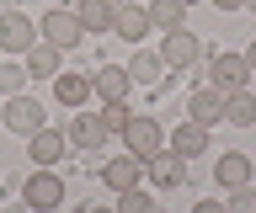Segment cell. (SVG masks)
I'll return each mask as SVG.
<instances>
[{
    "label": "cell",
    "mask_w": 256,
    "mask_h": 213,
    "mask_svg": "<svg viewBox=\"0 0 256 213\" xmlns=\"http://www.w3.org/2000/svg\"><path fill=\"white\" fill-rule=\"evenodd\" d=\"M22 197H27V208H32V213H54V208L64 203V181L54 176L48 165H38V171L27 176V187H22Z\"/></svg>",
    "instance_id": "1"
},
{
    "label": "cell",
    "mask_w": 256,
    "mask_h": 213,
    "mask_svg": "<svg viewBox=\"0 0 256 213\" xmlns=\"http://www.w3.org/2000/svg\"><path fill=\"white\" fill-rule=\"evenodd\" d=\"M144 181H150V187H160V192H176V187L187 181V160H182L176 149H160V155H150V160H144Z\"/></svg>",
    "instance_id": "2"
},
{
    "label": "cell",
    "mask_w": 256,
    "mask_h": 213,
    "mask_svg": "<svg viewBox=\"0 0 256 213\" xmlns=\"http://www.w3.org/2000/svg\"><path fill=\"white\" fill-rule=\"evenodd\" d=\"M123 144H128V155L150 160V155H160V149H166V128H160L155 117H128V128H123Z\"/></svg>",
    "instance_id": "3"
},
{
    "label": "cell",
    "mask_w": 256,
    "mask_h": 213,
    "mask_svg": "<svg viewBox=\"0 0 256 213\" xmlns=\"http://www.w3.org/2000/svg\"><path fill=\"white\" fill-rule=\"evenodd\" d=\"M32 43H38V21L22 11H6L0 16V53H27Z\"/></svg>",
    "instance_id": "4"
},
{
    "label": "cell",
    "mask_w": 256,
    "mask_h": 213,
    "mask_svg": "<svg viewBox=\"0 0 256 213\" xmlns=\"http://www.w3.org/2000/svg\"><path fill=\"white\" fill-rule=\"evenodd\" d=\"M43 43H54V48H80V43H86L80 16L75 11H48L43 16Z\"/></svg>",
    "instance_id": "5"
},
{
    "label": "cell",
    "mask_w": 256,
    "mask_h": 213,
    "mask_svg": "<svg viewBox=\"0 0 256 213\" xmlns=\"http://www.w3.org/2000/svg\"><path fill=\"white\" fill-rule=\"evenodd\" d=\"M208 80L219 85V91H246V80H251V64H246V53H214V64H208Z\"/></svg>",
    "instance_id": "6"
},
{
    "label": "cell",
    "mask_w": 256,
    "mask_h": 213,
    "mask_svg": "<svg viewBox=\"0 0 256 213\" xmlns=\"http://www.w3.org/2000/svg\"><path fill=\"white\" fill-rule=\"evenodd\" d=\"M102 181H107L112 192H134V187H144V160L123 149L118 160H107V165H102Z\"/></svg>",
    "instance_id": "7"
},
{
    "label": "cell",
    "mask_w": 256,
    "mask_h": 213,
    "mask_svg": "<svg viewBox=\"0 0 256 213\" xmlns=\"http://www.w3.org/2000/svg\"><path fill=\"white\" fill-rule=\"evenodd\" d=\"M112 32L123 37V43H144L150 11H144V5H128V0H112Z\"/></svg>",
    "instance_id": "8"
},
{
    "label": "cell",
    "mask_w": 256,
    "mask_h": 213,
    "mask_svg": "<svg viewBox=\"0 0 256 213\" xmlns=\"http://www.w3.org/2000/svg\"><path fill=\"white\" fill-rule=\"evenodd\" d=\"M203 53V43L187 32V27H176V32H166V43H160V64L166 69H182V64H192Z\"/></svg>",
    "instance_id": "9"
},
{
    "label": "cell",
    "mask_w": 256,
    "mask_h": 213,
    "mask_svg": "<svg viewBox=\"0 0 256 213\" xmlns=\"http://www.w3.org/2000/svg\"><path fill=\"white\" fill-rule=\"evenodd\" d=\"M6 128L22 133V139H32V133L43 128V107L27 101V96H11V101H6Z\"/></svg>",
    "instance_id": "10"
},
{
    "label": "cell",
    "mask_w": 256,
    "mask_h": 213,
    "mask_svg": "<svg viewBox=\"0 0 256 213\" xmlns=\"http://www.w3.org/2000/svg\"><path fill=\"white\" fill-rule=\"evenodd\" d=\"M64 149H70V133L48 128V123H43V128H38V133L27 139V155H32V165H54V160L64 155Z\"/></svg>",
    "instance_id": "11"
},
{
    "label": "cell",
    "mask_w": 256,
    "mask_h": 213,
    "mask_svg": "<svg viewBox=\"0 0 256 213\" xmlns=\"http://www.w3.org/2000/svg\"><path fill=\"white\" fill-rule=\"evenodd\" d=\"M187 112H192V123H203V128L224 123V91H219V85H203V91H192Z\"/></svg>",
    "instance_id": "12"
},
{
    "label": "cell",
    "mask_w": 256,
    "mask_h": 213,
    "mask_svg": "<svg viewBox=\"0 0 256 213\" xmlns=\"http://www.w3.org/2000/svg\"><path fill=\"white\" fill-rule=\"evenodd\" d=\"M91 91H96L102 101H128L134 80H128V69H123V64H107V69H96V75H91Z\"/></svg>",
    "instance_id": "13"
},
{
    "label": "cell",
    "mask_w": 256,
    "mask_h": 213,
    "mask_svg": "<svg viewBox=\"0 0 256 213\" xmlns=\"http://www.w3.org/2000/svg\"><path fill=\"white\" fill-rule=\"evenodd\" d=\"M107 139H112L107 123H102V117H91V112H80L75 123H70V144H75V149H102Z\"/></svg>",
    "instance_id": "14"
},
{
    "label": "cell",
    "mask_w": 256,
    "mask_h": 213,
    "mask_svg": "<svg viewBox=\"0 0 256 213\" xmlns=\"http://www.w3.org/2000/svg\"><path fill=\"white\" fill-rule=\"evenodd\" d=\"M171 149L182 155V160H198L208 149V128L203 123H182V128H171Z\"/></svg>",
    "instance_id": "15"
},
{
    "label": "cell",
    "mask_w": 256,
    "mask_h": 213,
    "mask_svg": "<svg viewBox=\"0 0 256 213\" xmlns=\"http://www.w3.org/2000/svg\"><path fill=\"white\" fill-rule=\"evenodd\" d=\"M214 176L235 192V187H251V160L240 155V149H230V155H219V165H214Z\"/></svg>",
    "instance_id": "16"
},
{
    "label": "cell",
    "mask_w": 256,
    "mask_h": 213,
    "mask_svg": "<svg viewBox=\"0 0 256 213\" xmlns=\"http://www.w3.org/2000/svg\"><path fill=\"white\" fill-rule=\"evenodd\" d=\"M224 123L230 128H251L256 123V96L251 91H224Z\"/></svg>",
    "instance_id": "17"
},
{
    "label": "cell",
    "mask_w": 256,
    "mask_h": 213,
    "mask_svg": "<svg viewBox=\"0 0 256 213\" xmlns=\"http://www.w3.org/2000/svg\"><path fill=\"white\" fill-rule=\"evenodd\" d=\"M54 96H59L64 107H86V96H91V80H86V75H70V69H59V75H54Z\"/></svg>",
    "instance_id": "18"
},
{
    "label": "cell",
    "mask_w": 256,
    "mask_h": 213,
    "mask_svg": "<svg viewBox=\"0 0 256 213\" xmlns=\"http://www.w3.org/2000/svg\"><path fill=\"white\" fill-rule=\"evenodd\" d=\"M75 16H80L86 32H107V27H112V0H80Z\"/></svg>",
    "instance_id": "19"
},
{
    "label": "cell",
    "mask_w": 256,
    "mask_h": 213,
    "mask_svg": "<svg viewBox=\"0 0 256 213\" xmlns=\"http://www.w3.org/2000/svg\"><path fill=\"white\" fill-rule=\"evenodd\" d=\"M59 53L64 48H54V43H32L27 48V75H38V80L43 75H59Z\"/></svg>",
    "instance_id": "20"
},
{
    "label": "cell",
    "mask_w": 256,
    "mask_h": 213,
    "mask_svg": "<svg viewBox=\"0 0 256 213\" xmlns=\"http://www.w3.org/2000/svg\"><path fill=\"white\" fill-rule=\"evenodd\" d=\"M182 21H187V5L182 0H155L150 5V27H160V32H176Z\"/></svg>",
    "instance_id": "21"
},
{
    "label": "cell",
    "mask_w": 256,
    "mask_h": 213,
    "mask_svg": "<svg viewBox=\"0 0 256 213\" xmlns=\"http://www.w3.org/2000/svg\"><path fill=\"white\" fill-rule=\"evenodd\" d=\"M160 69H166V64H160V53L139 48V53H134V59H128V80H134V85H150V80H155V75H160Z\"/></svg>",
    "instance_id": "22"
},
{
    "label": "cell",
    "mask_w": 256,
    "mask_h": 213,
    "mask_svg": "<svg viewBox=\"0 0 256 213\" xmlns=\"http://www.w3.org/2000/svg\"><path fill=\"white\" fill-rule=\"evenodd\" d=\"M118 213H155V203L144 187H134V192H118Z\"/></svg>",
    "instance_id": "23"
},
{
    "label": "cell",
    "mask_w": 256,
    "mask_h": 213,
    "mask_svg": "<svg viewBox=\"0 0 256 213\" xmlns=\"http://www.w3.org/2000/svg\"><path fill=\"white\" fill-rule=\"evenodd\" d=\"M102 123H107V133H123L128 128V101H107L102 107Z\"/></svg>",
    "instance_id": "24"
},
{
    "label": "cell",
    "mask_w": 256,
    "mask_h": 213,
    "mask_svg": "<svg viewBox=\"0 0 256 213\" xmlns=\"http://www.w3.org/2000/svg\"><path fill=\"white\" fill-rule=\"evenodd\" d=\"M224 213H256V187H235L230 203H224Z\"/></svg>",
    "instance_id": "25"
},
{
    "label": "cell",
    "mask_w": 256,
    "mask_h": 213,
    "mask_svg": "<svg viewBox=\"0 0 256 213\" xmlns=\"http://www.w3.org/2000/svg\"><path fill=\"white\" fill-rule=\"evenodd\" d=\"M22 80H27V69H11V64L0 69V91H11V96H16V85H22Z\"/></svg>",
    "instance_id": "26"
},
{
    "label": "cell",
    "mask_w": 256,
    "mask_h": 213,
    "mask_svg": "<svg viewBox=\"0 0 256 213\" xmlns=\"http://www.w3.org/2000/svg\"><path fill=\"white\" fill-rule=\"evenodd\" d=\"M192 213H224V203H214V197H208V203H198Z\"/></svg>",
    "instance_id": "27"
},
{
    "label": "cell",
    "mask_w": 256,
    "mask_h": 213,
    "mask_svg": "<svg viewBox=\"0 0 256 213\" xmlns=\"http://www.w3.org/2000/svg\"><path fill=\"white\" fill-rule=\"evenodd\" d=\"M214 5H219V11H240V5H246V0H214Z\"/></svg>",
    "instance_id": "28"
},
{
    "label": "cell",
    "mask_w": 256,
    "mask_h": 213,
    "mask_svg": "<svg viewBox=\"0 0 256 213\" xmlns=\"http://www.w3.org/2000/svg\"><path fill=\"white\" fill-rule=\"evenodd\" d=\"M246 64H251V69H256V43H251V48H246Z\"/></svg>",
    "instance_id": "29"
},
{
    "label": "cell",
    "mask_w": 256,
    "mask_h": 213,
    "mask_svg": "<svg viewBox=\"0 0 256 213\" xmlns=\"http://www.w3.org/2000/svg\"><path fill=\"white\" fill-rule=\"evenodd\" d=\"M80 213H118V208H96V203H91V208H80Z\"/></svg>",
    "instance_id": "30"
},
{
    "label": "cell",
    "mask_w": 256,
    "mask_h": 213,
    "mask_svg": "<svg viewBox=\"0 0 256 213\" xmlns=\"http://www.w3.org/2000/svg\"><path fill=\"white\" fill-rule=\"evenodd\" d=\"M246 5H251V11H256V0H246Z\"/></svg>",
    "instance_id": "31"
},
{
    "label": "cell",
    "mask_w": 256,
    "mask_h": 213,
    "mask_svg": "<svg viewBox=\"0 0 256 213\" xmlns=\"http://www.w3.org/2000/svg\"><path fill=\"white\" fill-rule=\"evenodd\" d=\"M182 5H192V0H182Z\"/></svg>",
    "instance_id": "32"
}]
</instances>
